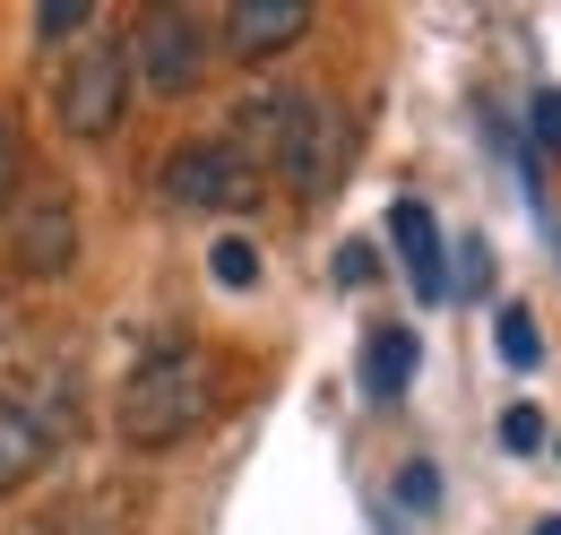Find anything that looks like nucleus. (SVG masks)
<instances>
[{"label":"nucleus","mask_w":561,"mask_h":535,"mask_svg":"<svg viewBox=\"0 0 561 535\" xmlns=\"http://www.w3.org/2000/svg\"><path fill=\"white\" fill-rule=\"evenodd\" d=\"M216 406H225V363L208 345H173V354H156V363H139L122 380L113 423H122L130 449H173V441H191L208 423Z\"/></svg>","instance_id":"obj_1"},{"label":"nucleus","mask_w":561,"mask_h":535,"mask_svg":"<svg viewBox=\"0 0 561 535\" xmlns=\"http://www.w3.org/2000/svg\"><path fill=\"white\" fill-rule=\"evenodd\" d=\"M130 44L122 35H95L61 61V130L70 138H113L122 130V104H130Z\"/></svg>","instance_id":"obj_2"},{"label":"nucleus","mask_w":561,"mask_h":535,"mask_svg":"<svg viewBox=\"0 0 561 535\" xmlns=\"http://www.w3.org/2000/svg\"><path fill=\"white\" fill-rule=\"evenodd\" d=\"M130 44V78H147L156 95H191L199 78H208V18L199 9H147L139 35H122Z\"/></svg>","instance_id":"obj_3"},{"label":"nucleus","mask_w":561,"mask_h":535,"mask_svg":"<svg viewBox=\"0 0 561 535\" xmlns=\"http://www.w3.org/2000/svg\"><path fill=\"white\" fill-rule=\"evenodd\" d=\"M164 200L173 207H208V216H233V207L260 200V173L225 147V138H191L164 156Z\"/></svg>","instance_id":"obj_4"},{"label":"nucleus","mask_w":561,"mask_h":535,"mask_svg":"<svg viewBox=\"0 0 561 535\" xmlns=\"http://www.w3.org/2000/svg\"><path fill=\"white\" fill-rule=\"evenodd\" d=\"M268 164L285 173L294 200H320V191L337 182V104L285 95V130H277V156H268Z\"/></svg>","instance_id":"obj_5"},{"label":"nucleus","mask_w":561,"mask_h":535,"mask_svg":"<svg viewBox=\"0 0 561 535\" xmlns=\"http://www.w3.org/2000/svg\"><path fill=\"white\" fill-rule=\"evenodd\" d=\"M9 268L18 276H70L78 268V216L70 200H18L9 207Z\"/></svg>","instance_id":"obj_6"},{"label":"nucleus","mask_w":561,"mask_h":535,"mask_svg":"<svg viewBox=\"0 0 561 535\" xmlns=\"http://www.w3.org/2000/svg\"><path fill=\"white\" fill-rule=\"evenodd\" d=\"M225 35H233L242 61H268V53H285V44L311 35V9H302V0H233V9H225Z\"/></svg>","instance_id":"obj_7"},{"label":"nucleus","mask_w":561,"mask_h":535,"mask_svg":"<svg viewBox=\"0 0 561 535\" xmlns=\"http://www.w3.org/2000/svg\"><path fill=\"white\" fill-rule=\"evenodd\" d=\"M389 234H398V260H407V276H415L423 303H449V251H440V225H432V207L423 200H398L389 207Z\"/></svg>","instance_id":"obj_8"},{"label":"nucleus","mask_w":561,"mask_h":535,"mask_svg":"<svg viewBox=\"0 0 561 535\" xmlns=\"http://www.w3.org/2000/svg\"><path fill=\"white\" fill-rule=\"evenodd\" d=\"M415 363H423V337L415 329H371L363 337V398H398L407 380H415Z\"/></svg>","instance_id":"obj_9"},{"label":"nucleus","mask_w":561,"mask_h":535,"mask_svg":"<svg viewBox=\"0 0 561 535\" xmlns=\"http://www.w3.org/2000/svg\"><path fill=\"white\" fill-rule=\"evenodd\" d=\"M225 130H233V138H225V147H233V156H242V164L260 173V164L277 156V130H285V95H268V87H260V95H242Z\"/></svg>","instance_id":"obj_10"},{"label":"nucleus","mask_w":561,"mask_h":535,"mask_svg":"<svg viewBox=\"0 0 561 535\" xmlns=\"http://www.w3.org/2000/svg\"><path fill=\"white\" fill-rule=\"evenodd\" d=\"M35 467H44V423H35L26 406H0V501H9Z\"/></svg>","instance_id":"obj_11"},{"label":"nucleus","mask_w":561,"mask_h":535,"mask_svg":"<svg viewBox=\"0 0 561 535\" xmlns=\"http://www.w3.org/2000/svg\"><path fill=\"white\" fill-rule=\"evenodd\" d=\"M492 345H501V363H510V372H536V363H545V329H536V311H527V303H501Z\"/></svg>","instance_id":"obj_12"},{"label":"nucleus","mask_w":561,"mask_h":535,"mask_svg":"<svg viewBox=\"0 0 561 535\" xmlns=\"http://www.w3.org/2000/svg\"><path fill=\"white\" fill-rule=\"evenodd\" d=\"M208 268H216V285H225V294H242V285H260V251H251L242 234H225V242L208 251Z\"/></svg>","instance_id":"obj_13"},{"label":"nucleus","mask_w":561,"mask_h":535,"mask_svg":"<svg viewBox=\"0 0 561 535\" xmlns=\"http://www.w3.org/2000/svg\"><path fill=\"white\" fill-rule=\"evenodd\" d=\"M501 449H510V458H536V449H545V414H536V406H510V414H501Z\"/></svg>","instance_id":"obj_14"},{"label":"nucleus","mask_w":561,"mask_h":535,"mask_svg":"<svg viewBox=\"0 0 561 535\" xmlns=\"http://www.w3.org/2000/svg\"><path fill=\"white\" fill-rule=\"evenodd\" d=\"M87 18H95L87 0H44L35 9V35H87Z\"/></svg>","instance_id":"obj_15"},{"label":"nucleus","mask_w":561,"mask_h":535,"mask_svg":"<svg viewBox=\"0 0 561 535\" xmlns=\"http://www.w3.org/2000/svg\"><path fill=\"white\" fill-rule=\"evenodd\" d=\"M380 276V251L371 242H337V285H371Z\"/></svg>","instance_id":"obj_16"},{"label":"nucleus","mask_w":561,"mask_h":535,"mask_svg":"<svg viewBox=\"0 0 561 535\" xmlns=\"http://www.w3.org/2000/svg\"><path fill=\"white\" fill-rule=\"evenodd\" d=\"M398 501H407V510H432V501H440V475H432V467L415 458V467L398 475Z\"/></svg>","instance_id":"obj_17"},{"label":"nucleus","mask_w":561,"mask_h":535,"mask_svg":"<svg viewBox=\"0 0 561 535\" xmlns=\"http://www.w3.org/2000/svg\"><path fill=\"white\" fill-rule=\"evenodd\" d=\"M18 207V130H9V113H0V216Z\"/></svg>","instance_id":"obj_18"},{"label":"nucleus","mask_w":561,"mask_h":535,"mask_svg":"<svg viewBox=\"0 0 561 535\" xmlns=\"http://www.w3.org/2000/svg\"><path fill=\"white\" fill-rule=\"evenodd\" d=\"M484 285H492V251L467 242V251H458V294H484Z\"/></svg>","instance_id":"obj_19"},{"label":"nucleus","mask_w":561,"mask_h":535,"mask_svg":"<svg viewBox=\"0 0 561 535\" xmlns=\"http://www.w3.org/2000/svg\"><path fill=\"white\" fill-rule=\"evenodd\" d=\"M536 147H553V156H561V87L536 95Z\"/></svg>","instance_id":"obj_20"},{"label":"nucleus","mask_w":561,"mask_h":535,"mask_svg":"<svg viewBox=\"0 0 561 535\" xmlns=\"http://www.w3.org/2000/svg\"><path fill=\"white\" fill-rule=\"evenodd\" d=\"M536 535H561V519H536Z\"/></svg>","instance_id":"obj_21"}]
</instances>
